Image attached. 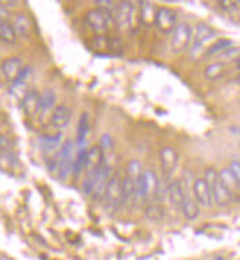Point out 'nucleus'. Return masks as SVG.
I'll return each mask as SVG.
<instances>
[{"label": "nucleus", "instance_id": "1", "mask_svg": "<svg viewBox=\"0 0 240 260\" xmlns=\"http://www.w3.org/2000/svg\"><path fill=\"white\" fill-rule=\"evenodd\" d=\"M104 199L107 208L111 209H117L120 205H123V178L119 174L113 176L110 180Z\"/></svg>", "mask_w": 240, "mask_h": 260}, {"label": "nucleus", "instance_id": "2", "mask_svg": "<svg viewBox=\"0 0 240 260\" xmlns=\"http://www.w3.org/2000/svg\"><path fill=\"white\" fill-rule=\"evenodd\" d=\"M73 154V145L71 141L65 142L60 148L59 154L57 156V162H59V170H57V174H59L60 180H66L68 176L73 173V161L72 159Z\"/></svg>", "mask_w": 240, "mask_h": 260}, {"label": "nucleus", "instance_id": "3", "mask_svg": "<svg viewBox=\"0 0 240 260\" xmlns=\"http://www.w3.org/2000/svg\"><path fill=\"white\" fill-rule=\"evenodd\" d=\"M192 28L188 24H179L173 31L171 37V50L174 53H182L192 43Z\"/></svg>", "mask_w": 240, "mask_h": 260}, {"label": "nucleus", "instance_id": "4", "mask_svg": "<svg viewBox=\"0 0 240 260\" xmlns=\"http://www.w3.org/2000/svg\"><path fill=\"white\" fill-rule=\"evenodd\" d=\"M193 198L198 202L199 206L202 208H211L214 205V198H213V190L209 184L206 183L205 178H196L193 181L192 186Z\"/></svg>", "mask_w": 240, "mask_h": 260}, {"label": "nucleus", "instance_id": "5", "mask_svg": "<svg viewBox=\"0 0 240 260\" xmlns=\"http://www.w3.org/2000/svg\"><path fill=\"white\" fill-rule=\"evenodd\" d=\"M85 21H86V24H88V26L93 31L101 34V32L107 31L108 24H110V13L106 12L104 9L97 8V9H93V11L86 12Z\"/></svg>", "mask_w": 240, "mask_h": 260}, {"label": "nucleus", "instance_id": "6", "mask_svg": "<svg viewBox=\"0 0 240 260\" xmlns=\"http://www.w3.org/2000/svg\"><path fill=\"white\" fill-rule=\"evenodd\" d=\"M156 26L163 31V32H170L174 31L177 26V16L176 12L170 8H160L157 12L156 18Z\"/></svg>", "mask_w": 240, "mask_h": 260}, {"label": "nucleus", "instance_id": "7", "mask_svg": "<svg viewBox=\"0 0 240 260\" xmlns=\"http://www.w3.org/2000/svg\"><path fill=\"white\" fill-rule=\"evenodd\" d=\"M111 168L107 164H103L101 167H98L96 177V184H94V191H93V198L98 201L101 198H104L106 190H107L108 183L111 180Z\"/></svg>", "mask_w": 240, "mask_h": 260}, {"label": "nucleus", "instance_id": "8", "mask_svg": "<svg viewBox=\"0 0 240 260\" xmlns=\"http://www.w3.org/2000/svg\"><path fill=\"white\" fill-rule=\"evenodd\" d=\"M211 37H214V31L211 29V26L201 24L196 26L195 37L192 38V56L196 57V53L202 48L205 43H208L211 40Z\"/></svg>", "mask_w": 240, "mask_h": 260}, {"label": "nucleus", "instance_id": "9", "mask_svg": "<svg viewBox=\"0 0 240 260\" xmlns=\"http://www.w3.org/2000/svg\"><path fill=\"white\" fill-rule=\"evenodd\" d=\"M211 190H213V198H214V203H217V206L220 208H227L228 205L231 203V193L228 191V189L223 184V181L220 180V177L217 178L216 181L211 184Z\"/></svg>", "mask_w": 240, "mask_h": 260}, {"label": "nucleus", "instance_id": "10", "mask_svg": "<svg viewBox=\"0 0 240 260\" xmlns=\"http://www.w3.org/2000/svg\"><path fill=\"white\" fill-rule=\"evenodd\" d=\"M168 199L171 202V205L182 211L183 208V203H185V198H186V191H185V186L180 180H173L170 184H168Z\"/></svg>", "mask_w": 240, "mask_h": 260}, {"label": "nucleus", "instance_id": "11", "mask_svg": "<svg viewBox=\"0 0 240 260\" xmlns=\"http://www.w3.org/2000/svg\"><path fill=\"white\" fill-rule=\"evenodd\" d=\"M22 71H24L22 60L18 59V57H11V59L3 60V63H2V72L5 75V78L8 81H11V82H15Z\"/></svg>", "mask_w": 240, "mask_h": 260}, {"label": "nucleus", "instance_id": "12", "mask_svg": "<svg viewBox=\"0 0 240 260\" xmlns=\"http://www.w3.org/2000/svg\"><path fill=\"white\" fill-rule=\"evenodd\" d=\"M133 16V6L129 2L120 3L116 9V24L120 29H128L132 25Z\"/></svg>", "mask_w": 240, "mask_h": 260}, {"label": "nucleus", "instance_id": "13", "mask_svg": "<svg viewBox=\"0 0 240 260\" xmlns=\"http://www.w3.org/2000/svg\"><path fill=\"white\" fill-rule=\"evenodd\" d=\"M160 159H161V167H163V171H164L166 177H170L171 173L174 171L176 166H177V152L173 148L166 146L160 152Z\"/></svg>", "mask_w": 240, "mask_h": 260}, {"label": "nucleus", "instance_id": "14", "mask_svg": "<svg viewBox=\"0 0 240 260\" xmlns=\"http://www.w3.org/2000/svg\"><path fill=\"white\" fill-rule=\"evenodd\" d=\"M50 121H51V126L54 129H65L71 121V108L68 106H63V104L57 106L54 108L53 114H51Z\"/></svg>", "mask_w": 240, "mask_h": 260}, {"label": "nucleus", "instance_id": "15", "mask_svg": "<svg viewBox=\"0 0 240 260\" xmlns=\"http://www.w3.org/2000/svg\"><path fill=\"white\" fill-rule=\"evenodd\" d=\"M40 100H41V95L38 94L36 89L28 91V94L25 95L22 100V110L26 116H34L40 111Z\"/></svg>", "mask_w": 240, "mask_h": 260}, {"label": "nucleus", "instance_id": "16", "mask_svg": "<svg viewBox=\"0 0 240 260\" xmlns=\"http://www.w3.org/2000/svg\"><path fill=\"white\" fill-rule=\"evenodd\" d=\"M185 191H186V198H185V203H183V208H182V213L185 215L186 219L189 221H193L198 218L199 215V205L198 202L195 201V198H192L189 193H188V189L185 187Z\"/></svg>", "mask_w": 240, "mask_h": 260}, {"label": "nucleus", "instance_id": "17", "mask_svg": "<svg viewBox=\"0 0 240 260\" xmlns=\"http://www.w3.org/2000/svg\"><path fill=\"white\" fill-rule=\"evenodd\" d=\"M218 177H220V180L223 181V184L227 187L230 193H237V191H240L239 181H237V178H236L234 173L231 171V168H230V167H228V168H224V170H221V171L218 173Z\"/></svg>", "mask_w": 240, "mask_h": 260}, {"label": "nucleus", "instance_id": "18", "mask_svg": "<svg viewBox=\"0 0 240 260\" xmlns=\"http://www.w3.org/2000/svg\"><path fill=\"white\" fill-rule=\"evenodd\" d=\"M103 156H104V152L101 149V146H93L91 149H88V171L91 170H96L100 166H103Z\"/></svg>", "mask_w": 240, "mask_h": 260}, {"label": "nucleus", "instance_id": "19", "mask_svg": "<svg viewBox=\"0 0 240 260\" xmlns=\"http://www.w3.org/2000/svg\"><path fill=\"white\" fill-rule=\"evenodd\" d=\"M157 12H158V9H156L151 3L142 2V3H141V21H142V24H156Z\"/></svg>", "mask_w": 240, "mask_h": 260}, {"label": "nucleus", "instance_id": "20", "mask_svg": "<svg viewBox=\"0 0 240 260\" xmlns=\"http://www.w3.org/2000/svg\"><path fill=\"white\" fill-rule=\"evenodd\" d=\"M62 139H63V135H62V133L51 135V136H50V135H43V136H40L38 143H40V146H41L44 151H53V149L57 148V145H60Z\"/></svg>", "mask_w": 240, "mask_h": 260}, {"label": "nucleus", "instance_id": "21", "mask_svg": "<svg viewBox=\"0 0 240 260\" xmlns=\"http://www.w3.org/2000/svg\"><path fill=\"white\" fill-rule=\"evenodd\" d=\"M144 174V180H145V186H146V193H148V199L149 198H154L158 191V178H157L156 173L151 171V170H146L142 173Z\"/></svg>", "mask_w": 240, "mask_h": 260}, {"label": "nucleus", "instance_id": "22", "mask_svg": "<svg viewBox=\"0 0 240 260\" xmlns=\"http://www.w3.org/2000/svg\"><path fill=\"white\" fill-rule=\"evenodd\" d=\"M0 38L5 44H15L16 41V31L11 22H0Z\"/></svg>", "mask_w": 240, "mask_h": 260}, {"label": "nucleus", "instance_id": "23", "mask_svg": "<svg viewBox=\"0 0 240 260\" xmlns=\"http://www.w3.org/2000/svg\"><path fill=\"white\" fill-rule=\"evenodd\" d=\"M54 104H56V94H54V91L53 89H46L41 94V100H40V113L46 114L54 107Z\"/></svg>", "mask_w": 240, "mask_h": 260}, {"label": "nucleus", "instance_id": "24", "mask_svg": "<svg viewBox=\"0 0 240 260\" xmlns=\"http://www.w3.org/2000/svg\"><path fill=\"white\" fill-rule=\"evenodd\" d=\"M135 203V180L129 176L123 178V205Z\"/></svg>", "mask_w": 240, "mask_h": 260}, {"label": "nucleus", "instance_id": "25", "mask_svg": "<svg viewBox=\"0 0 240 260\" xmlns=\"http://www.w3.org/2000/svg\"><path fill=\"white\" fill-rule=\"evenodd\" d=\"M13 28L16 31V36H28L29 31H31V21H29V18L26 15H18L15 18Z\"/></svg>", "mask_w": 240, "mask_h": 260}, {"label": "nucleus", "instance_id": "26", "mask_svg": "<svg viewBox=\"0 0 240 260\" xmlns=\"http://www.w3.org/2000/svg\"><path fill=\"white\" fill-rule=\"evenodd\" d=\"M88 166V151L86 149H81L78 155L75 156V161H73V174L78 176L84 168Z\"/></svg>", "mask_w": 240, "mask_h": 260}, {"label": "nucleus", "instance_id": "27", "mask_svg": "<svg viewBox=\"0 0 240 260\" xmlns=\"http://www.w3.org/2000/svg\"><path fill=\"white\" fill-rule=\"evenodd\" d=\"M224 69H226L224 63L217 61V63H213V64L206 66V69H205V76H206L208 79H211V81H216V79L223 76Z\"/></svg>", "mask_w": 240, "mask_h": 260}, {"label": "nucleus", "instance_id": "28", "mask_svg": "<svg viewBox=\"0 0 240 260\" xmlns=\"http://www.w3.org/2000/svg\"><path fill=\"white\" fill-rule=\"evenodd\" d=\"M88 130H89V118H88V114L84 113L79 118V124H78V145L79 146L84 145Z\"/></svg>", "mask_w": 240, "mask_h": 260}, {"label": "nucleus", "instance_id": "29", "mask_svg": "<svg viewBox=\"0 0 240 260\" xmlns=\"http://www.w3.org/2000/svg\"><path fill=\"white\" fill-rule=\"evenodd\" d=\"M230 46H231V41L227 40V38H224V40H217L216 43L206 50V56H214V54L220 53V51H226Z\"/></svg>", "mask_w": 240, "mask_h": 260}, {"label": "nucleus", "instance_id": "30", "mask_svg": "<svg viewBox=\"0 0 240 260\" xmlns=\"http://www.w3.org/2000/svg\"><path fill=\"white\" fill-rule=\"evenodd\" d=\"M128 171H129V174H128V176L135 180V178L141 176V164H139L138 161H132V162L129 164Z\"/></svg>", "mask_w": 240, "mask_h": 260}, {"label": "nucleus", "instance_id": "31", "mask_svg": "<svg viewBox=\"0 0 240 260\" xmlns=\"http://www.w3.org/2000/svg\"><path fill=\"white\" fill-rule=\"evenodd\" d=\"M100 146H101V149H108V148H111V146H113V139H111L108 135H104V136L101 138V141H100Z\"/></svg>", "mask_w": 240, "mask_h": 260}, {"label": "nucleus", "instance_id": "32", "mask_svg": "<svg viewBox=\"0 0 240 260\" xmlns=\"http://www.w3.org/2000/svg\"><path fill=\"white\" fill-rule=\"evenodd\" d=\"M146 215H148V218H151V219H160L163 212H161L160 209H157V208L153 206V208H149V209L146 211Z\"/></svg>", "mask_w": 240, "mask_h": 260}, {"label": "nucleus", "instance_id": "33", "mask_svg": "<svg viewBox=\"0 0 240 260\" xmlns=\"http://www.w3.org/2000/svg\"><path fill=\"white\" fill-rule=\"evenodd\" d=\"M230 168H231V171L234 173V176H236V178H237V181H239L240 184V161H233Z\"/></svg>", "mask_w": 240, "mask_h": 260}, {"label": "nucleus", "instance_id": "34", "mask_svg": "<svg viewBox=\"0 0 240 260\" xmlns=\"http://www.w3.org/2000/svg\"><path fill=\"white\" fill-rule=\"evenodd\" d=\"M6 18H8V11H6V8L2 5V6H0V22H6Z\"/></svg>", "mask_w": 240, "mask_h": 260}, {"label": "nucleus", "instance_id": "35", "mask_svg": "<svg viewBox=\"0 0 240 260\" xmlns=\"http://www.w3.org/2000/svg\"><path fill=\"white\" fill-rule=\"evenodd\" d=\"M236 66H237V69L240 71V57L237 60H236Z\"/></svg>", "mask_w": 240, "mask_h": 260}]
</instances>
